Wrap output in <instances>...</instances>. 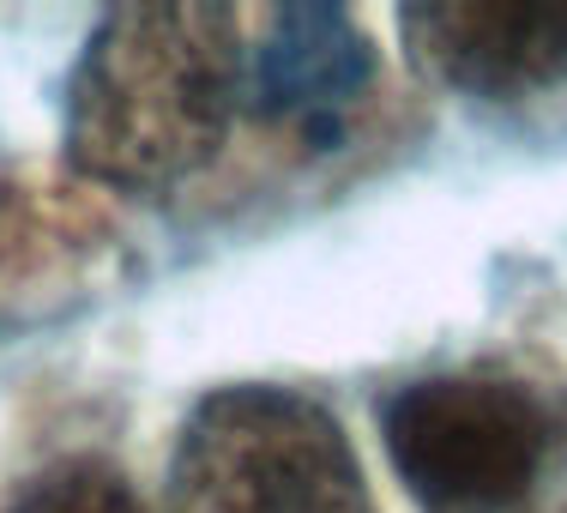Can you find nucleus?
<instances>
[{"label":"nucleus","instance_id":"f03ea898","mask_svg":"<svg viewBox=\"0 0 567 513\" xmlns=\"http://www.w3.org/2000/svg\"><path fill=\"white\" fill-rule=\"evenodd\" d=\"M169 513H374L344 423L296 387L241 381L194 404L169 459Z\"/></svg>","mask_w":567,"mask_h":513},{"label":"nucleus","instance_id":"39448f33","mask_svg":"<svg viewBox=\"0 0 567 513\" xmlns=\"http://www.w3.org/2000/svg\"><path fill=\"white\" fill-rule=\"evenodd\" d=\"M260 31H266L260 43H248V19H241L248 85L278 115H327L357 98L362 79H369V43L344 12L327 7L260 12Z\"/></svg>","mask_w":567,"mask_h":513},{"label":"nucleus","instance_id":"20e7f679","mask_svg":"<svg viewBox=\"0 0 567 513\" xmlns=\"http://www.w3.org/2000/svg\"><path fill=\"white\" fill-rule=\"evenodd\" d=\"M416 61L477 98H532L567 79V7L435 0L399 12Z\"/></svg>","mask_w":567,"mask_h":513},{"label":"nucleus","instance_id":"f257e3e1","mask_svg":"<svg viewBox=\"0 0 567 513\" xmlns=\"http://www.w3.org/2000/svg\"><path fill=\"white\" fill-rule=\"evenodd\" d=\"M241 85V12L115 7L85 37L66 85V157L97 187H175L218 157Z\"/></svg>","mask_w":567,"mask_h":513},{"label":"nucleus","instance_id":"7ed1b4c3","mask_svg":"<svg viewBox=\"0 0 567 513\" xmlns=\"http://www.w3.org/2000/svg\"><path fill=\"white\" fill-rule=\"evenodd\" d=\"M381 435L423 507L502 513L519 507L567 448V404L519 375H423L386 399Z\"/></svg>","mask_w":567,"mask_h":513},{"label":"nucleus","instance_id":"423d86ee","mask_svg":"<svg viewBox=\"0 0 567 513\" xmlns=\"http://www.w3.org/2000/svg\"><path fill=\"white\" fill-rule=\"evenodd\" d=\"M7 513H140V502H133L127 478L103 459H55L24 483Z\"/></svg>","mask_w":567,"mask_h":513}]
</instances>
